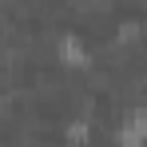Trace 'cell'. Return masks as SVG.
Wrapping results in <instances>:
<instances>
[{
    "instance_id": "6da1fadb",
    "label": "cell",
    "mask_w": 147,
    "mask_h": 147,
    "mask_svg": "<svg viewBox=\"0 0 147 147\" xmlns=\"http://www.w3.org/2000/svg\"><path fill=\"white\" fill-rule=\"evenodd\" d=\"M60 64H68V68H84V64H88V48H84L76 36H64V40H60Z\"/></svg>"
}]
</instances>
